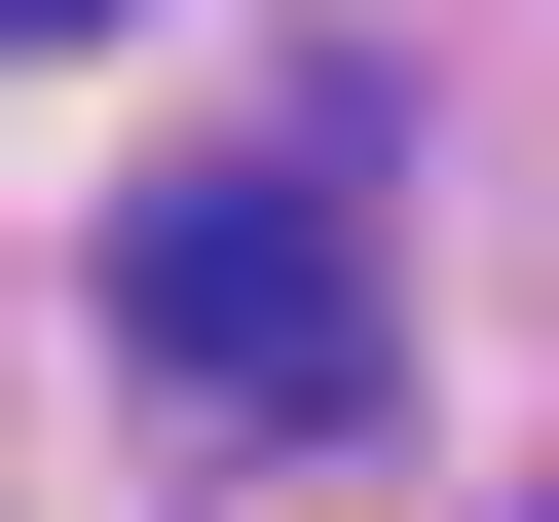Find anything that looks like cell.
Segmentation results:
<instances>
[{
	"label": "cell",
	"instance_id": "1",
	"mask_svg": "<svg viewBox=\"0 0 559 522\" xmlns=\"http://www.w3.org/2000/svg\"><path fill=\"white\" fill-rule=\"evenodd\" d=\"M112 336L224 373V411H373V224L336 187H150L112 224Z\"/></svg>",
	"mask_w": 559,
	"mask_h": 522
},
{
	"label": "cell",
	"instance_id": "2",
	"mask_svg": "<svg viewBox=\"0 0 559 522\" xmlns=\"http://www.w3.org/2000/svg\"><path fill=\"white\" fill-rule=\"evenodd\" d=\"M0 38H112V0H0Z\"/></svg>",
	"mask_w": 559,
	"mask_h": 522
}]
</instances>
